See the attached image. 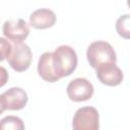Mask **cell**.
I'll use <instances>...</instances> for the list:
<instances>
[{"label": "cell", "instance_id": "1", "mask_svg": "<svg viewBox=\"0 0 130 130\" xmlns=\"http://www.w3.org/2000/svg\"><path fill=\"white\" fill-rule=\"evenodd\" d=\"M86 57L89 65L94 69L108 64H116L117 61L114 48L105 41L91 43L87 48Z\"/></svg>", "mask_w": 130, "mask_h": 130}, {"label": "cell", "instance_id": "2", "mask_svg": "<svg viewBox=\"0 0 130 130\" xmlns=\"http://www.w3.org/2000/svg\"><path fill=\"white\" fill-rule=\"evenodd\" d=\"M53 64L57 75L62 78L69 76L77 66L76 52L69 46H60L53 52Z\"/></svg>", "mask_w": 130, "mask_h": 130}, {"label": "cell", "instance_id": "3", "mask_svg": "<svg viewBox=\"0 0 130 130\" xmlns=\"http://www.w3.org/2000/svg\"><path fill=\"white\" fill-rule=\"evenodd\" d=\"M73 130H99V113L93 107H83L78 109L72 121Z\"/></svg>", "mask_w": 130, "mask_h": 130}, {"label": "cell", "instance_id": "4", "mask_svg": "<svg viewBox=\"0 0 130 130\" xmlns=\"http://www.w3.org/2000/svg\"><path fill=\"white\" fill-rule=\"evenodd\" d=\"M31 59L32 54L29 47L24 43H16L12 46L7 61L12 69L17 72H22L28 69Z\"/></svg>", "mask_w": 130, "mask_h": 130}, {"label": "cell", "instance_id": "5", "mask_svg": "<svg viewBox=\"0 0 130 130\" xmlns=\"http://www.w3.org/2000/svg\"><path fill=\"white\" fill-rule=\"evenodd\" d=\"M27 94L20 87H11L0 95L1 113L5 110L18 111L25 107L27 103Z\"/></svg>", "mask_w": 130, "mask_h": 130}, {"label": "cell", "instance_id": "6", "mask_svg": "<svg viewBox=\"0 0 130 130\" xmlns=\"http://www.w3.org/2000/svg\"><path fill=\"white\" fill-rule=\"evenodd\" d=\"M67 95L73 102H84L93 94V85L86 78H75L67 85Z\"/></svg>", "mask_w": 130, "mask_h": 130}, {"label": "cell", "instance_id": "7", "mask_svg": "<svg viewBox=\"0 0 130 130\" xmlns=\"http://www.w3.org/2000/svg\"><path fill=\"white\" fill-rule=\"evenodd\" d=\"M3 35L8 40L16 43H22L29 34L28 24L25 20L18 18L16 20H6L3 24Z\"/></svg>", "mask_w": 130, "mask_h": 130}, {"label": "cell", "instance_id": "8", "mask_svg": "<svg viewBox=\"0 0 130 130\" xmlns=\"http://www.w3.org/2000/svg\"><path fill=\"white\" fill-rule=\"evenodd\" d=\"M95 70L96 77L103 84L109 86H116L119 85L123 80V72L116 64L104 65L96 68Z\"/></svg>", "mask_w": 130, "mask_h": 130}, {"label": "cell", "instance_id": "9", "mask_svg": "<svg viewBox=\"0 0 130 130\" xmlns=\"http://www.w3.org/2000/svg\"><path fill=\"white\" fill-rule=\"evenodd\" d=\"M56 22V14L48 8H40L34 11L29 16V24L37 29L51 27Z\"/></svg>", "mask_w": 130, "mask_h": 130}, {"label": "cell", "instance_id": "10", "mask_svg": "<svg viewBox=\"0 0 130 130\" xmlns=\"http://www.w3.org/2000/svg\"><path fill=\"white\" fill-rule=\"evenodd\" d=\"M38 72L40 76L48 82H56L60 79L54 68L53 53L46 52L40 57L38 63Z\"/></svg>", "mask_w": 130, "mask_h": 130}, {"label": "cell", "instance_id": "11", "mask_svg": "<svg viewBox=\"0 0 130 130\" xmlns=\"http://www.w3.org/2000/svg\"><path fill=\"white\" fill-rule=\"evenodd\" d=\"M23 121L16 116H6L0 121V130H24Z\"/></svg>", "mask_w": 130, "mask_h": 130}, {"label": "cell", "instance_id": "12", "mask_svg": "<svg viewBox=\"0 0 130 130\" xmlns=\"http://www.w3.org/2000/svg\"><path fill=\"white\" fill-rule=\"evenodd\" d=\"M116 30L123 39L130 40V14H123L117 19Z\"/></svg>", "mask_w": 130, "mask_h": 130}, {"label": "cell", "instance_id": "13", "mask_svg": "<svg viewBox=\"0 0 130 130\" xmlns=\"http://www.w3.org/2000/svg\"><path fill=\"white\" fill-rule=\"evenodd\" d=\"M0 44H1V57H0V60L3 61L5 58H8V56H9V54L11 52L12 46L4 38L0 39Z\"/></svg>", "mask_w": 130, "mask_h": 130}, {"label": "cell", "instance_id": "14", "mask_svg": "<svg viewBox=\"0 0 130 130\" xmlns=\"http://www.w3.org/2000/svg\"><path fill=\"white\" fill-rule=\"evenodd\" d=\"M1 72H2V74H3V78H2V82H1V85H4V83H5V78H4V75H6V71H5V69L3 68V67H1Z\"/></svg>", "mask_w": 130, "mask_h": 130}, {"label": "cell", "instance_id": "15", "mask_svg": "<svg viewBox=\"0 0 130 130\" xmlns=\"http://www.w3.org/2000/svg\"><path fill=\"white\" fill-rule=\"evenodd\" d=\"M127 5L130 7V0H129V1H127Z\"/></svg>", "mask_w": 130, "mask_h": 130}]
</instances>
